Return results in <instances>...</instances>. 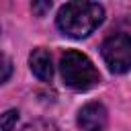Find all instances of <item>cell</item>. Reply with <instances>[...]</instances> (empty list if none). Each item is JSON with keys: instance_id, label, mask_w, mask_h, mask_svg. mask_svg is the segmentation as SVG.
Listing matches in <instances>:
<instances>
[{"instance_id": "obj_2", "label": "cell", "mask_w": 131, "mask_h": 131, "mask_svg": "<svg viewBox=\"0 0 131 131\" xmlns=\"http://www.w3.org/2000/svg\"><path fill=\"white\" fill-rule=\"evenodd\" d=\"M59 72L66 86H70L72 90L84 92L100 82V74L90 61V57L76 49H70L59 57Z\"/></svg>"}, {"instance_id": "obj_9", "label": "cell", "mask_w": 131, "mask_h": 131, "mask_svg": "<svg viewBox=\"0 0 131 131\" xmlns=\"http://www.w3.org/2000/svg\"><path fill=\"white\" fill-rule=\"evenodd\" d=\"M31 8H33V10H35V12H37V14L41 16V14L45 12V10H49V8H51V2H41V4H39V2H35V4L31 6Z\"/></svg>"}, {"instance_id": "obj_5", "label": "cell", "mask_w": 131, "mask_h": 131, "mask_svg": "<svg viewBox=\"0 0 131 131\" xmlns=\"http://www.w3.org/2000/svg\"><path fill=\"white\" fill-rule=\"evenodd\" d=\"M29 66L31 72L41 80V82H49L53 78V66H51V53L43 47H37L31 51L29 55Z\"/></svg>"}, {"instance_id": "obj_6", "label": "cell", "mask_w": 131, "mask_h": 131, "mask_svg": "<svg viewBox=\"0 0 131 131\" xmlns=\"http://www.w3.org/2000/svg\"><path fill=\"white\" fill-rule=\"evenodd\" d=\"M23 131H59L55 123L47 121V119H37V121H31L23 127Z\"/></svg>"}, {"instance_id": "obj_3", "label": "cell", "mask_w": 131, "mask_h": 131, "mask_svg": "<svg viewBox=\"0 0 131 131\" xmlns=\"http://www.w3.org/2000/svg\"><path fill=\"white\" fill-rule=\"evenodd\" d=\"M100 55L113 74H125L131 70V35L115 33L100 45Z\"/></svg>"}, {"instance_id": "obj_8", "label": "cell", "mask_w": 131, "mask_h": 131, "mask_svg": "<svg viewBox=\"0 0 131 131\" xmlns=\"http://www.w3.org/2000/svg\"><path fill=\"white\" fill-rule=\"evenodd\" d=\"M12 76V61L4 53H0V84H4Z\"/></svg>"}, {"instance_id": "obj_1", "label": "cell", "mask_w": 131, "mask_h": 131, "mask_svg": "<svg viewBox=\"0 0 131 131\" xmlns=\"http://www.w3.org/2000/svg\"><path fill=\"white\" fill-rule=\"evenodd\" d=\"M104 20V8L98 2H68L57 12V27L63 35L82 39Z\"/></svg>"}, {"instance_id": "obj_4", "label": "cell", "mask_w": 131, "mask_h": 131, "mask_svg": "<svg viewBox=\"0 0 131 131\" xmlns=\"http://www.w3.org/2000/svg\"><path fill=\"white\" fill-rule=\"evenodd\" d=\"M108 113L102 102H86L78 111V127L82 131H104Z\"/></svg>"}, {"instance_id": "obj_7", "label": "cell", "mask_w": 131, "mask_h": 131, "mask_svg": "<svg viewBox=\"0 0 131 131\" xmlns=\"http://www.w3.org/2000/svg\"><path fill=\"white\" fill-rule=\"evenodd\" d=\"M16 121H18V111L10 108V111L2 113L0 115V131H12L14 125H16Z\"/></svg>"}]
</instances>
